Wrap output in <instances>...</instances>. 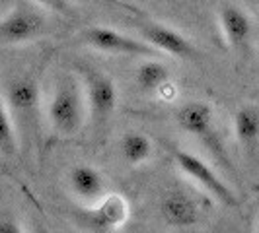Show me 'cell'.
<instances>
[{"instance_id":"2e32d148","label":"cell","mask_w":259,"mask_h":233,"mask_svg":"<svg viewBox=\"0 0 259 233\" xmlns=\"http://www.w3.org/2000/svg\"><path fill=\"white\" fill-rule=\"evenodd\" d=\"M0 152L6 155L16 154V132H14L12 116L6 109L2 95H0Z\"/></svg>"},{"instance_id":"d6986e66","label":"cell","mask_w":259,"mask_h":233,"mask_svg":"<svg viewBox=\"0 0 259 233\" xmlns=\"http://www.w3.org/2000/svg\"><path fill=\"white\" fill-rule=\"evenodd\" d=\"M257 229H259V223H257Z\"/></svg>"},{"instance_id":"9a60e30c","label":"cell","mask_w":259,"mask_h":233,"mask_svg":"<svg viewBox=\"0 0 259 233\" xmlns=\"http://www.w3.org/2000/svg\"><path fill=\"white\" fill-rule=\"evenodd\" d=\"M135 82H137L139 90L144 93H156L169 82V70L166 68V65L158 63L154 59H148L143 65H139Z\"/></svg>"},{"instance_id":"ba28073f","label":"cell","mask_w":259,"mask_h":233,"mask_svg":"<svg viewBox=\"0 0 259 233\" xmlns=\"http://www.w3.org/2000/svg\"><path fill=\"white\" fill-rule=\"evenodd\" d=\"M129 202L123 194H104L96 204H92L88 225L94 231H115L121 225H125V221L129 218Z\"/></svg>"},{"instance_id":"30bf717a","label":"cell","mask_w":259,"mask_h":233,"mask_svg":"<svg viewBox=\"0 0 259 233\" xmlns=\"http://www.w3.org/2000/svg\"><path fill=\"white\" fill-rule=\"evenodd\" d=\"M160 214L168 225L178 229L193 227L201 220L197 202L183 191H169L160 202Z\"/></svg>"},{"instance_id":"8992f818","label":"cell","mask_w":259,"mask_h":233,"mask_svg":"<svg viewBox=\"0 0 259 233\" xmlns=\"http://www.w3.org/2000/svg\"><path fill=\"white\" fill-rule=\"evenodd\" d=\"M139 29L144 41L152 45L158 52H166L174 59H185V61L197 59L195 45L178 29L158 24V22H143L139 24Z\"/></svg>"},{"instance_id":"4fadbf2b","label":"cell","mask_w":259,"mask_h":233,"mask_svg":"<svg viewBox=\"0 0 259 233\" xmlns=\"http://www.w3.org/2000/svg\"><path fill=\"white\" fill-rule=\"evenodd\" d=\"M6 99H8V103L16 115H33V111L39 103V84L31 76L16 78L8 84Z\"/></svg>"},{"instance_id":"ac0fdd59","label":"cell","mask_w":259,"mask_h":233,"mask_svg":"<svg viewBox=\"0 0 259 233\" xmlns=\"http://www.w3.org/2000/svg\"><path fill=\"white\" fill-rule=\"evenodd\" d=\"M35 4H41V6H47L51 10H61V12H68V4L66 0H33Z\"/></svg>"},{"instance_id":"8fae6325","label":"cell","mask_w":259,"mask_h":233,"mask_svg":"<svg viewBox=\"0 0 259 233\" xmlns=\"http://www.w3.org/2000/svg\"><path fill=\"white\" fill-rule=\"evenodd\" d=\"M68 187L78 200L86 204H96L104 194H107L104 175L88 163H78L68 171Z\"/></svg>"},{"instance_id":"9c48e42d","label":"cell","mask_w":259,"mask_h":233,"mask_svg":"<svg viewBox=\"0 0 259 233\" xmlns=\"http://www.w3.org/2000/svg\"><path fill=\"white\" fill-rule=\"evenodd\" d=\"M219 24L222 35L226 39V45L234 51H244L249 47V41L253 35V24L240 6L236 4H222L219 8Z\"/></svg>"},{"instance_id":"52a82bcc","label":"cell","mask_w":259,"mask_h":233,"mask_svg":"<svg viewBox=\"0 0 259 233\" xmlns=\"http://www.w3.org/2000/svg\"><path fill=\"white\" fill-rule=\"evenodd\" d=\"M45 29V22L37 12L16 8L0 20V43L20 45L39 37Z\"/></svg>"},{"instance_id":"3957f363","label":"cell","mask_w":259,"mask_h":233,"mask_svg":"<svg viewBox=\"0 0 259 233\" xmlns=\"http://www.w3.org/2000/svg\"><path fill=\"white\" fill-rule=\"evenodd\" d=\"M174 161L180 167L185 177H189L195 185H199L207 194H210L214 200H219L222 206L236 208L238 198L234 191L219 177V173L208 165L205 159L199 155L185 152V150H174Z\"/></svg>"},{"instance_id":"7c38bea8","label":"cell","mask_w":259,"mask_h":233,"mask_svg":"<svg viewBox=\"0 0 259 233\" xmlns=\"http://www.w3.org/2000/svg\"><path fill=\"white\" fill-rule=\"evenodd\" d=\"M234 134L240 148L249 157L259 150V107L257 105H242L234 113Z\"/></svg>"},{"instance_id":"e0dca14e","label":"cell","mask_w":259,"mask_h":233,"mask_svg":"<svg viewBox=\"0 0 259 233\" xmlns=\"http://www.w3.org/2000/svg\"><path fill=\"white\" fill-rule=\"evenodd\" d=\"M0 233H22V223L12 216H0Z\"/></svg>"},{"instance_id":"6da1fadb","label":"cell","mask_w":259,"mask_h":233,"mask_svg":"<svg viewBox=\"0 0 259 233\" xmlns=\"http://www.w3.org/2000/svg\"><path fill=\"white\" fill-rule=\"evenodd\" d=\"M47 119L53 130L63 136H72L84 123V93L72 76H63L53 90L47 103Z\"/></svg>"},{"instance_id":"5bb4252c","label":"cell","mask_w":259,"mask_h":233,"mask_svg":"<svg viewBox=\"0 0 259 233\" xmlns=\"http://www.w3.org/2000/svg\"><path fill=\"white\" fill-rule=\"evenodd\" d=\"M119 152L129 165H143L152 157L154 146L146 134L137 132V130H129L119 142Z\"/></svg>"},{"instance_id":"277c9868","label":"cell","mask_w":259,"mask_h":233,"mask_svg":"<svg viewBox=\"0 0 259 233\" xmlns=\"http://www.w3.org/2000/svg\"><path fill=\"white\" fill-rule=\"evenodd\" d=\"M84 80V97L90 109L92 121L96 125H105L117 109V86L111 78L88 65L80 66Z\"/></svg>"},{"instance_id":"7a4b0ae2","label":"cell","mask_w":259,"mask_h":233,"mask_svg":"<svg viewBox=\"0 0 259 233\" xmlns=\"http://www.w3.org/2000/svg\"><path fill=\"white\" fill-rule=\"evenodd\" d=\"M178 125L180 129L201 140L222 165H228V155L222 148V142L214 129V113L212 107L205 101H189L178 111Z\"/></svg>"},{"instance_id":"5b68a950","label":"cell","mask_w":259,"mask_h":233,"mask_svg":"<svg viewBox=\"0 0 259 233\" xmlns=\"http://www.w3.org/2000/svg\"><path fill=\"white\" fill-rule=\"evenodd\" d=\"M80 41L92 49L107 54H119V56H146L152 59L158 54L152 45H148L144 39H135L131 35H125L111 27L94 26L82 31Z\"/></svg>"}]
</instances>
